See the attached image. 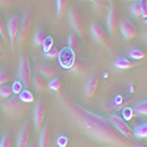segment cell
<instances>
[{"label": "cell", "instance_id": "cell-22", "mask_svg": "<svg viewBox=\"0 0 147 147\" xmlns=\"http://www.w3.org/2000/svg\"><path fill=\"white\" fill-rule=\"evenodd\" d=\"M46 38H47V31L43 30V28H38V30H35V32L32 35V44L35 47L43 46V43H44Z\"/></svg>", "mask_w": 147, "mask_h": 147}, {"label": "cell", "instance_id": "cell-10", "mask_svg": "<svg viewBox=\"0 0 147 147\" xmlns=\"http://www.w3.org/2000/svg\"><path fill=\"white\" fill-rule=\"evenodd\" d=\"M46 122V106L44 102L41 99L37 100V103L34 105L32 109V124H34V129L40 131L43 128V124Z\"/></svg>", "mask_w": 147, "mask_h": 147}, {"label": "cell", "instance_id": "cell-9", "mask_svg": "<svg viewBox=\"0 0 147 147\" xmlns=\"http://www.w3.org/2000/svg\"><path fill=\"white\" fill-rule=\"evenodd\" d=\"M109 122L112 124V127L119 132V134H122L124 137H127V138H131L132 137V128L129 127V124L124 119V118H121L119 115H109Z\"/></svg>", "mask_w": 147, "mask_h": 147}, {"label": "cell", "instance_id": "cell-16", "mask_svg": "<svg viewBox=\"0 0 147 147\" xmlns=\"http://www.w3.org/2000/svg\"><path fill=\"white\" fill-rule=\"evenodd\" d=\"M68 49L71 50L72 55H78L82 52V47H81V38L75 34V32H69L68 35Z\"/></svg>", "mask_w": 147, "mask_h": 147}, {"label": "cell", "instance_id": "cell-29", "mask_svg": "<svg viewBox=\"0 0 147 147\" xmlns=\"http://www.w3.org/2000/svg\"><path fill=\"white\" fill-rule=\"evenodd\" d=\"M0 37L3 38L5 44H6V43H9V37H7V32H6V22H5V19H3L2 13H0Z\"/></svg>", "mask_w": 147, "mask_h": 147}, {"label": "cell", "instance_id": "cell-5", "mask_svg": "<svg viewBox=\"0 0 147 147\" xmlns=\"http://www.w3.org/2000/svg\"><path fill=\"white\" fill-rule=\"evenodd\" d=\"M19 25H21V16L18 13L10 15L6 21V32H7V37H9V44L12 47V50H15V47H16Z\"/></svg>", "mask_w": 147, "mask_h": 147}, {"label": "cell", "instance_id": "cell-40", "mask_svg": "<svg viewBox=\"0 0 147 147\" xmlns=\"http://www.w3.org/2000/svg\"><path fill=\"white\" fill-rule=\"evenodd\" d=\"M2 59H3V57H2V55H0V62H2Z\"/></svg>", "mask_w": 147, "mask_h": 147}, {"label": "cell", "instance_id": "cell-20", "mask_svg": "<svg viewBox=\"0 0 147 147\" xmlns=\"http://www.w3.org/2000/svg\"><path fill=\"white\" fill-rule=\"evenodd\" d=\"M69 5H71V0H56V19L57 21L63 18Z\"/></svg>", "mask_w": 147, "mask_h": 147}, {"label": "cell", "instance_id": "cell-27", "mask_svg": "<svg viewBox=\"0 0 147 147\" xmlns=\"http://www.w3.org/2000/svg\"><path fill=\"white\" fill-rule=\"evenodd\" d=\"M134 112L140 116H147V100H143L134 106Z\"/></svg>", "mask_w": 147, "mask_h": 147}, {"label": "cell", "instance_id": "cell-24", "mask_svg": "<svg viewBox=\"0 0 147 147\" xmlns=\"http://www.w3.org/2000/svg\"><path fill=\"white\" fill-rule=\"evenodd\" d=\"M15 94V85H12L10 82L9 84H3V85H0V97L2 99H9L10 96H13Z\"/></svg>", "mask_w": 147, "mask_h": 147}, {"label": "cell", "instance_id": "cell-23", "mask_svg": "<svg viewBox=\"0 0 147 147\" xmlns=\"http://www.w3.org/2000/svg\"><path fill=\"white\" fill-rule=\"evenodd\" d=\"M62 85H63L62 78H60V77H55V78H52V80H49L47 88L52 90V91H55V93H59L60 90H62Z\"/></svg>", "mask_w": 147, "mask_h": 147}, {"label": "cell", "instance_id": "cell-11", "mask_svg": "<svg viewBox=\"0 0 147 147\" xmlns=\"http://www.w3.org/2000/svg\"><path fill=\"white\" fill-rule=\"evenodd\" d=\"M119 32L122 34L125 40H132L134 37H137L138 34V28L129 18H121L119 19Z\"/></svg>", "mask_w": 147, "mask_h": 147}, {"label": "cell", "instance_id": "cell-3", "mask_svg": "<svg viewBox=\"0 0 147 147\" xmlns=\"http://www.w3.org/2000/svg\"><path fill=\"white\" fill-rule=\"evenodd\" d=\"M68 19L69 24L81 40H85V35H87V27H85V16L84 13L78 9V6H71L68 10Z\"/></svg>", "mask_w": 147, "mask_h": 147}, {"label": "cell", "instance_id": "cell-21", "mask_svg": "<svg viewBox=\"0 0 147 147\" xmlns=\"http://www.w3.org/2000/svg\"><path fill=\"white\" fill-rule=\"evenodd\" d=\"M146 55H147V52L143 47H131L128 50V57L132 59V60H137V62L141 60V59H144Z\"/></svg>", "mask_w": 147, "mask_h": 147}, {"label": "cell", "instance_id": "cell-41", "mask_svg": "<svg viewBox=\"0 0 147 147\" xmlns=\"http://www.w3.org/2000/svg\"><path fill=\"white\" fill-rule=\"evenodd\" d=\"M85 2H93V0H85Z\"/></svg>", "mask_w": 147, "mask_h": 147}, {"label": "cell", "instance_id": "cell-17", "mask_svg": "<svg viewBox=\"0 0 147 147\" xmlns=\"http://www.w3.org/2000/svg\"><path fill=\"white\" fill-rule=\"evenodd\" d=\"M38 147H52V138H50V127L47 121L43 124V128L40 129V138H38Z\"/></svg>", "mask_w": 147, "mask_h": 147}, {"label": "cell", "instance_id": "cell-34", "mask_svg": "<svg viewBox=\"0 0 147 147\" xmlns=\"http://www.w3.org/2000/svg\"><path fill=\"white\" fill-rule=\"evenodd\" d=\"M12 2H13V0H0V7H2V6H7Z\"/></svg>", "mask_w": 147, "mask_h": 147}, {"label": "cell", "instance_id": "cell-39", "mask_svg": "<svg viewBox=\"0 0 147 147\" xmlns=\"http://www.w3.org/2000/svg\"><path fill=\"white\" fill-rule=\"evenodd\" d=\"M52 147H59V146H57V144H56V143H55V144H53V146H52Z\"/></svg>", "mask_w": 147, "mask_h": 147}, {"label": "cell", "instance_id": "cell-4", "mask_svg": "<svg viewBox=\"0 0 147 147\" xmlns=\"http://www.w3.org/2000/svg\"><path fill=\"white\" fill-rule=\"evenodd\" d=\"M18 81L21 85H24L27 90L32 85V68L30 57L27 55L19 56V65H18Z\"/></svg>", "mask_w": 147, "mask_h": 147}, {"label": "cell", "instance_id": "cell-32", "mask_svg": "<svg viewBox=\"0 0 147 147\" xmlns=\"http://www.w3.org/2000/svg\"><path fill=\"white\" fill-rule=\"evenodd\" d=\"M44 56L46 57H49V59H55V57H59L60 56V50L56 47V46H53L50 50H47L46 53H44Z\"/></svg>", "mask_w": 147, "mask_h": 147}, {"label": "cell", "instance_id": "cell-6", "mask_svg": "<svg viewBox=\"0 0 147 147\" xmlns=\"http://www.w3.org/2000/svg\"><path fill=\"white\" fill-rule=\"evenodd\" d=\"M31 28H32V13H31V10H25L24 15L21 16V25H19L16 44H24L27 41Z\"/></svg>", "mask_w": 147, "mask_h": 147}, {"label": "cell", "instance_id": "cell-31", "mask_svg": "<svg viewBox=\"0 0 147 147\" xmlns=\"http://www.w3.org/2000/svg\"><path fill=\"white\" fill-rule=\"evenodd\" d=\"M19 97H21V99H22L24 102H25V103H28V105H30V103H32V102L35 100V99H34V96H32V93H31V91H28V90H24V91L21 93V96H19Z\"/></svg>", "mask_w": 147, "mask_h": 147}, {"label": "cell", "instance_id": "cell-35", "mask_svg": "<svg viewBox=\"0 0 147 147\" xmlns=\"http://www.w3.org/2000/svg\"><path fill=\"white\" fill-rule=\"evenodd\" d=\"M3 46H5V41H3V38H2V37H0V50L3 49Z\"/></svg>", "mask_w": 147, "mask_h": 147}, {"label": "cell", "instance_id": "cell-14", "mask_svg": "<svg viewBox=\"0 0 147 147\" xmlns=\"http://www.w3.org/2000/svg\"><path fill=\"white\" fill-rule=\"evenodd\" d=\"M99 84H100V77L97 75V74H91L90 78L87 80V82H85V90H84L87 99H91V97L96 96L97 88H99Z\"/></svg>", "mask_w": 147, "mask_h": 147}, {"label": "cell", "instance_id": "cell-2", "mask_svg": "<svg viewBox=\"0 0 147 147\" xmlns=\"http://www.w3.org/2000/svg\"><path fill=\"white\" fill-rule=\"evenodd\" d=\"M30 109V105L25 103L18 94H13V96H10L9 99L3 100L2 102V110H3V113L9 118H19L22 115H25L27 113V110Z\"/></svg>", "mask_w": 147, "mask_h": 147}, {"label": "cell", "instance_id": "cell-12", "mask_svg": "<svg viewBox=\"0 0 147 147\" xmlns=\"http://www.w3.org/2000/svg\"><path fill=\"white\" fill-rule=\"evenodd\" d=\"M31 121H25L18 131L16 147H28L31 143Z\"/></svg>", "mask_w": 147, "mask_h": 147}, {"label": "cell", "instance_id": "cell-33", "mask_svg": "<svg viewBox=\"0 0 147 147\" xmlns=\"http://www.w3.org/2000/svg\"><path fill=\"white\" fill-rule=\"evenodd\" d=\"M52 47H53V40L50 38V37H47V38L44 40V43H43V50H44V53H46L47 50H50Z\"/></svg>", "mask_w": 147, "mask_h": 147}, {"label": "cell", "instance_id": "cell-30", "mask_svg": "<svg viewBox=\"0 0 147 147\" xmlns=\"http://www.w3.org/2000/svg\"><path fill=\"white\" fill-rule=\"evenodd\" d=\"M91 3L99 10H107L109 9V0H93Z\"/></svg>", "mask_w": 147, "mask_h": 147}, {"label": "cell", "instance_id": "cell-38", "mask_svg": "<svg viewBox=\"0 0 147 147\" xmlns=\"http://www.w3.org/2000/svg\"><path fill=\"white\" fill-rule=\"evenodd\" d=\"M128 2H140V0H128Z\"/></svg>", "mask_w": 147, "mask_h": 147}, {"label": "cell", "instance_id": "cell-15", "mask_svg": "<svg viewBox=\"0 0 147 147\" xmlns=\"http://www.w3.org/2000/svg\"><path fill=\"white\" fill-rule=\"evenodd\" d=\"M129 12L136 18H146L147 19V0H140V2H131Z\"/></svg>", "mask_w": 147, "mask_h": 147}, {"label": "cell", "instance_id": "cell-1", "mask_svg": "<svg viewBox=\"0 0 147 147\" xmlns=\"http://www.w3.org/2000/svg\"><path fill=\"white\" fill-rule=\"evenodd\" d=\"M59 103L65 110V113L74 121V124L96 141L110 147H134L132 138H127L122 134H119L112 127L109 119L103 118L96 112H91L90 109L82 106L72 96L60 94Z\"/></svg>", "mask_w": 147, "mask_h": 147}, {"label": "cell", "instance_id": "cell-18", "mask_svg": "<svg viewBox=\"0 0 147 147\" xmlns=\"http://www.w3.org/2000/svg\"><path fill=\"white\" fill-rule=\"evenodd\" d=\"M137 65V60H132L127 56H118L113 62V66L116 69H131Z\"/></svg>", "mask_w": 147, "mask_h": 147}, {"label": "cell", "instance_id": "cell-7", "mask_svg": "<svg viewBox=\"0 0 147 147\" xmlns=\"http://www.w3.org/2000/svg\"><path fill=\"white\" fill-rule=\"evenodd\" d=\"M90 32L93 35V38L102 44L105 49H110V38H109V32L105 30V27L102 25L100 22H93L91 24V27H90Z\"/></svg>", "mask_w": 147, "mask_h": 147}, {"label": "cell", "instance_id": "cell-25", "mask_svg": "<svg viewBox=\"0 0 147 147\" xmlns=\"http://www.w3.org/2000/svg\"><path fill=\"white\" fill-rule=\"evenodd\" d=\"M132 137L136 138H147V122H143V124L137 125L132 129Z\"/></svg>", "mask_w": 147, "mask_h": 147}, {"label": "cell", "instance_id": "cell-37", "mask_svg": "<svg viewBox=\"0 0 147 147\" xmlns=\"http://www.w3.org/2000/svg\"><path fill=\"white\" fill-rule=\"evenodd\" d=\"M144 35H146V38H147V28L144 30Z\"/></svg>", "mask_w": 147, "mask_h": 147}, {"label": "cell", "instance_id": "cell-28", "mask_svg": "<svg viewBox=\"0 0 147 147\" xmlns=\"http://www.w3.org/2000/svg\"><path fill=\"white\" fill-rule=\"evenodd\" d=\"M13 143H12V136L10 132H5L2 137H0V147H12Z\"/></svg>", "mask_w": 147, "mask_h": 147}, {"label": "cell", "instance_id": "cell-19", "mask_svg": "<svg viewBox=\"0 0 147 147\" xmlns=\"http://www.w3.org/2000/svg\"><path fill=\"white\" fill-rule=\"evenodd\" d=\"M47 80L43 77V75H40L37 71H34L32 72V85H34V88L37 90V91H44L46 88H47Z\"/></svg>", "mask_w": 147, "mask_h": 147}, {"label": "cell", "instance_id": "cell-26", "mask_svg": "<svg viewBox=\"0 0 147 147\" xmlns=\"http://www.w3.org/2000/svg\"><path fill=\"white\" fill-rule=\"evenodd\" d=\"M12 80V74L7 68H0V85L9 84Z\"/></svg>", "mask_w": 147, "mask_h": 147}, {"label": "cell", "instance_id": "cell-13", "mask_svg": "<svg viewBox=\"0 0 147 147\" xmlns=\"http://www.w3.org/2000/svg\"><path fill=\"white\" fill-rule=\"evenodd\" d=\"M35 71L38 72L40 75H43L46 80H52V78L57 77V72H59L57 66L53 65L52 62H40L38 65H37Z\"/></svg>", "mask_w": 147, "mask_h": 147}, {"label": "cell", "instance_id": "cell-8", "mask_svg": "<svg viewBox=\"0 0 147 147\" xmlns=\"http://www.w3.org/2000/svg\"><path fill=\"white\" fill-rule=\"evenodd\" d=\"M119 9H118V5L116 2L109 5V9H107V16H106V24H107V30H109V34L112 35H116L118 34V28H119Z\"/></svg>", "mask_w": 147, "mask_h": 147}, {"label": "cell", "instance_id": "cell-36", "mask_svg": "<svg viewBox=\"0 0 147 147\" xmlns=\"http://www.w3.org/2000/svg\"><path fill=\"white\" fill-rule=\"evenodd\" d=\"M28 147H37V146H35V144H34V141H32V143H30V146H28Z\"/></svg>", "mask_w": 147, "mask_h": 147}]
</instances>
